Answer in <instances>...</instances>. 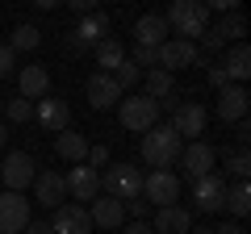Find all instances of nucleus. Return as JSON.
<instances>
[{"instance_id":"nucleus-37","label":"nucleus","mask_w":251,"mask_h":234,"mask_svg":"<svg viewBox=\"0 0 251 234\" xmlns=\"http://www.w3.org/2000/svg\"><path fill=\"white\" fill-rule=\"evenodd\" d=\"M126 205H130V213H134V222H147V217H151V205H147L143 197H138V201H126Z\"/></svg>"},{"instance_id":"nucleus-33","label":"nucleus","mask_w":251,"mask_h":234,"mask_svg":"<svg viewBox=\"0 0 251 234\" xmlns=\"http://www.w3.org/2000/svg\"><path fill=\"white\" fill-rule=\"evenodd\" d=\"M130 63L138 67V71H151V67H159V50H155V46H134V50H130Z\"/></svg>"},{"instance_id":"nucleus-41","label":"nucleus","mask_w":251,"mask_h":234,"mask_svg":"<svg viewBox=\"0 0 251 234\" xmlns=\"http://www.w3.org/2000/svg\"><path fill=\"white\" fill-rule=\"evenodd\" d=\"M9 146V121H0V151Z\"/></svg>"},{"instance_id":"nucleus-30","label":"nucleus","mask_w":251,"mask_h":234,"mask_svg":"<svg viewBox=\"0 0 251 234\" xmlns=\"http://www.w3.org/2000/svg\"><path fill=\"white\" fill-rule=\"evenodd\" d=\"M4 117H9L13 126H25V121H34V100H25V96L4 100Z\"/></svg>"},{"instance_id":"nucleus-6","label":"nucleus","mask_w":251,"mask_h":234,"mask_svg":"<svg viewBox=\"0 0 251 234\" xmlns=\"http://www.w3.org/2000/svg\"><path fill=\"white\" fill-rule=\"evenodd\" d=\"M34 176H38V159L29 151H9L4 155V163H0V184L9 192H25L34 184Z\"/></svg>"},{"instance_id":"nucleus-38","label":"nucleus","mask_w":251,"mask_h":234,"mask_svg":"<svg viewBox=\"0 0 251 234\" xmlns=\"http://www.w3.org/2000/svg\"><path fill=\"white\" fill-rule=\"evenodd\" d=\"M25 234H54V230H50V222H38V217H29Z\"/></svg>"},{"instance_id":"nucleus-9","label":"nucleus","mask_w":251,"mask_h":234,"mask_svg":"<svg viewBox=\"0 0 251 234\" xmlns=\"http://www.w3.org/2000/svg\"><path fill=\"white\" fill-rule=\"evenodd\" d=\"M176 163L184 167V180L193 184V180H201V176H209V171H214L218 151H214L209 142H201V138H197V142H188L184 151H180V159H176Z\"/></svg>"},{"instance_id":"nucleus-2","label":"nucleus","mask_w":251,"mask_h":234,"mask_svg":"<svg viewBox=\"0 0 251 234\" xmlns=\"http://www.w3.org/2000/svg\"><path fill=\"white\" fill-rule=\"evenodd\" d=\"M163 21H168V34H176L180 42H201V34L209 29V4H201V0H176L163 13Z\"/></svg>"},{"instance_id":"nucleus-28","label":"nucleus","mask_w":251,"mask_h":234,"mask_svg":"<svg viewBox=\"0 0 251 234\" xmlns=\"http://www.w3.org/2000/svg\"><path fill=\"white\" fill-rule=\"evenodd\" d=\"M209 34H218L222 42H243V34H247V25H243V13H226V17H218L214 25H209Z\"/></svg>"},{"instance_id":"nucleus-8","label":"nucleus","mask_w":251,"mask_h":234,"mask_svg":"<svg viewBox=\"0 0 251 234\" xmlns=\"http://www.w3.org/2000/svg\"><path fill=\"white\" fill-rule=\"evenodd\" d=\"M201 46L197 42H180V38H168V42L159 46V67L168 75H176V71H184V67H201Z\"/></svg>"},{"instance_id":"nucleus-3","label":"nucleus","mask_w":251,"mask_h":234,"mask_svg":"<svg viewBox=\"0 0 251 234\" xmlns=\"http://www.w3.org/2000/svg\"><path fill=\"white\" fill-rule=\"evenodd\" d=\"M159 109H172V121H168V126L176 130L180 138H193V142H197V134H205L209 109L201 105V100H180V96H168Z\"/></svg>"},{"instance_id":"nucleus-35","label":"nucleus","mask_w":251,"mask_h":234,"mask_svg":"<svg viewBox=\"0 0 251 234\" xmlns=\"http://www.w3.org/2000/svg\"><path fill=\"white\" fill-rule=\"evenodd\" d=\"M205 80H209V88H218V92L230 84V80H226V71H222V63H209L205 67Z\"/></svg>"},{"instance_id":"nucleus-17","label":"nucleus","mask_w":251,"mask_h":234,"mask_svg":"<svg viewBox=\"0 0 251 234\" xmlns=\"http://www.w3.org/2000/svg\"><path fill=\"white\" fill-rule=\"evenodd\" d=\"M247 88H239V84H226L222 92H218V117H222V126H234V121H243L247 117Z\"/></svg>"},{"instance_id":"nucleus-20","label":"nucleus","mask_w":251,"mask_h":234,"mask_svg":"<svg viewBox=\"0 0 251 234\" xmlns=\"http://www.w3.org/2000/svg\"><path fill=\"white\" fill-rule=\"evenodd\" d=\"M88 217H92V226H100V230H117V226L126 222V205L100 192V197H92V209H88Z\"/></svg>"},{"instance_id":"nucleus-5","label":"nucleus","mask_w":251,"mask_h":234,"mask_svg":"<svg viewBox=\"0 0 251 234\" xmlns=\"http://www.w3.org/2000/svg\"><path fill=\"white\" fill-rule=\"evenodd\" d=\"M117 121H122V130H130V134H147L151 126H159V105L147 100L143 92H134V96L117 100Z\"/></svg>"},{"instance_id":"nucleus-22","label":"nucleus","mask_w":251,"mask_h":234,"mask_svg":"<svg viewBox=\"0 0 251 234\" xmlns=\"http://www.w3.org/2000/svg\"><path fill=\"white\" fill-rule=\"evenodd\" d=\"M117 100H122V88L113 84V75L92 71V75H88V105H92V109H113Z\"/></svg>"},{"instance_id":"nucleus-34","label":"nucleus","mask_w":251,"mask_h":234,"mask_svg":"<svg viewBox=\"0 0 251 234\" xmlns=\"http://www.w3.org/2000/svg\"><path fill=\"white\" fill-rule=\"evenodd\" d=\"M13 71H17V54H13L9 46H0V80H9Z\"/></svg>"},{"instance_id":"nucleus-4","label":"nucleus","mask_w":251,"mask_h":234,"mask_svg":"<svg viewBox=\"0 0 251 234\" xmlns=\"http://www.w3.org/2000/svg\"><path fill=\"white\" fill-rule=\"evenodd\" d=\"M100 188H105V197L113 201H138L143 197V171L134 167V163H113V167H105V176H100Z\"/></svg>"},{"instance_id":"nucleus-31","label":"nucleus","mask_w":251,"mask_h":234,"mask_svg":"<svg viewBox=\"0 0 251 234\" xmlns=\"http://www.w3.org/2000/svg\"><path fill=\"white\" fill-rule=\"evenodd\" d=\"M222 176H230V180H247L251 176V155L247 151H230L226 155V171Z\"/></svg>"},{"instance_id":"nucleus-14","label":"nucleus","mask_w":251,"mask_h":234,"mask_svg":"<svg viewBox=\"0 0 251 234\" xmlns=\"http://www.w3.org/2000/svg\"><path fill=\"white\" fill-rule=\"evenodd\" d=\"M63 184H67V192L75 197V205H80V201L100 197V171H92L88 163H75V167L63 176Z\"/></svg>"},{"instance_id":"nucleus-40","label":"nucleus","mask_w":251,"mask_h":234,"mask_svg":"<svg viewBox=\"0 0 251 234\" xmlns=\"http://www.w3.org/2000/svg\"><path fill=\"white\" fill-rule=\"evenodd\" d=\"M214 234H243V226H239V222H226V226H218Z\"/></svg>"},{"instance_id":"nucleus-26","label":"nucleus","mask_w":251,"mask_h":234,"mask_svg":"<svg viewBox=\"0 0 251 234\" xmlns=\"http://www.w3.org/2000/svg\"><path fill=\"white\" fill-rule=\"evenodd\" d=\"M72 34H75V42H80V46H97L100 38H109V17H105V13L97 9L92 17H84L80 25L72 29Z\"/></svg>"},{"instance_id":"nucleus-16","label":"nucleus","mask_w":251,"mask_h":234,"mask_svg":"<svg viewBox=\"0 0 251 234\" xmlns=\"http://www.w3.org/2000/svg\"><path fill=\"white\" fill-rule=\"evenodd\" d=\"M151 226L155 234H188L193 230V213L184 205H168V209H151Z\"/></svg>"},{"instance_id":"nucleus-39","label":"nucleus","mask_w":251,"mask_h":234,"mask_svg":"<svg viewBox=\"0 0 251 234\" xmlns=\"http://www.w3.org/2000/svg\"><path fill=\"white\" fill-rule=\"evenodd\" d=\"M126 234H155V230L147 222H130V226H126Z\"/></svg>"},{"instance_id":"nucleus-27","label":"nucleus","mask_w":251,"mask_h":234,"mask_svg":"<svg viewBox=\"0 0 251 234\" xmlns=\"http://www.w3.org/2000/svg\"><path fill=\"white\" fill-rule=\"evenodd\" d=\"M222 209H230V217H234V222H239V217H247V209H251V188H247V180H234V184H226Z\"/></svg>"},{"instance_id":"nucleus-7","label":"nucleus","mask_w":251,"mask_h":234,"mask_svg":"<svg viewBox=\"0 0 251 234\" xmlns=\"http://www.w3.org/2000/svg\"><path fill=\"white\" fill-rule=\"evenodd\" d=\"M143 201L151 209L180 205V176L176 171H147L143 176Z\"/></svg>"},{"instance_id":"nucleus-23","label":"nucleus","mask_w":251,"mask_h":234,"mask_svg":"<svg viewBox=\"0 0 251 234\" xmlns=\"http://www.w3.org/2000/svg\"><path fill=\"white\" fill-rule=\"evenodd\" d=\"M143 96L155 100V105H163L168 96H176V75H168L163 67H151V71H143Z\"/></svg>"},{"instance_id":"nucleus-42","label":"nucleus","mask_w":251,"mask_h":234,"mask_svg":"<svg viewBox=\"0 0 251 234\" xmlns=\"http://www.w3.org/2000/svg\"><path fill=\"white\" fill-rule=\"evenodd\" d=\"M188 234H214V230H209V226H193Z\"/></svg>"},{"instance_id":"nucleus-1","label":"nucleus","mask_w":251,"mask_h":234,"mask_svg":"<svg viewBox=\"0 0 251 234\" xmlns=\"http://www.w3.org/2000/svg\"><path fill=\"white\" fill-rule=\"evenodd\" d=\"M180 151H184V138H180L168 121L151 126L143 134V142H138V155H143V163L151 171H172V163L180 159Z\"/></svg>"},{"instance_id":"nucleus-15","label":"nucleus","mask_w":251,"mask_h":234,"mask_svg":"<svg viewBox=\"0 0 251 234\" xmlns=\"http://www.w3.org/2000/svg\"><path fill=\"white\" fill-rule=\"evenodd\" d=\"M50 230L54 234H92V217H88V209L84 205H59L54 209V217H50Z\"/></svg>"},{"instance_id":"nucleus-10","label":"nucleus","mask_w":251,"mask_h":234,"mask_svg":"<svg viewBox=\"0 0 251 234\" xmlns=\"http://www.w3.org/2000/svg\"><path fill=\"white\" fill-rule=\"evenodd\" d=\"M29 201L25 192H0V234H25Z\"/></svg>"},{"instance_id":"nucleus-43","label":"nucleus","mask_w":251,"mask_h":234,"mask_svg":"<svg viewBox=\"0 0 251 234\" xmlns=\"http://www.w3.org/2000/svg\"><path fill=\"white\" fill-rule=\"evenodd\" d=\"M0 109H4V96H0Z\"/></svg>"},{"instance_id":"nucleus-29","label":"nucleus","mask_w":251,"mask_h":234,"mask_svg":"<svg viewBox=\"0 0 251 234\" xmlns=\"http://www.w3.org/2000/svg\"><path fill=\"white\" fill-rule=\"evenodd\" d=\"M38 42H42V29H38V25H17V29H13V38H9L4 46H9L13 54H21V50H34Z\"/></svg>"},{"instance_id":"nucleus-18","label":"nucleus","mask_w":251,"mask_h":234,"mask_svg":"<svg viewBox=\"0 0 251 234\" xmlns=\"http://www.w3.org/2000/svg\"><path fill=\"white\" fill-rule=\"evenodd\" d=\"M17 88H21V96L25 100H42V96H50V71H46L42 63H29V67H21L17 71Z\"/></svg>"},{"instance_id":"nucleus-36","label":"nucleus","mask_w":251,"mask_h":234,"mask_svg":"<svg viewBox=\"0 0 251 234\" xmlns=\"http://www.w3.org/2000/svg\"><path fill=\"white\" fill-rule=\"evenodd\" d=\"M84 163H88L92 171H97V167H109V146H88V159H84Z\"/></svg>"},{"instance_id":"nucleus-13","label":"nucleus","mask_w":251,"mask_h":234,"mask_svg":"<svg viewBox=\"0 0 251 234\" xmlns=\"http://www.w3.org/2000/svg\"><path fill=\"white\" fill-rule=\"evenodd\" d=\"M34 201L38 205H46V209H59V201L67 197V184H63V171L59 167H38V176H34Z\"/></svg>"},{"instance_id":"nucleus-24","label":"nucleus","mask_w":251,"mask_h":234,"mask_svg":"<svg viewBox=\"0 0 251 234\" xmlns=\"http://www.w3.org/2000/svg\"><path fill=\"white\" fill-rule=\"evenodd\" d=\"M54 155H59V159H67V163L75 167V163L88 159V138L75 134V130H63V134H54Z\"/></svg>"},{"instance_id":"nucleus-25","label":"nucleus","mask_w":251,"mask_h":234,"mask_svg":"<svg viewBox=\"0 0 251 234\" xmlns=\"http://www.w3.org/2000/svg\"><path fill=\"white\" fill-rule=\"evenodd\" d=\"M92 59H97V67H105V75H113L117 67L126 63V46L117 42V38H100V42L92 46Z\"/></svg>"},{"instance_id":"nucleus-19","label":"nucleus","mask_w":251,"mask_h":234,"mask_svg":"<svg viewBox=\"0 0 251 234\" xmlns=\"http://www.w3.org/2000/svg\"><path fill=\"white\" fill-rule=\"evenodd\" d=\"M168 42V21H163V13H143V17L134 21V46H159Z\"/></svg>"},{"instance_id":"nucleus-11","label":"nucleus","mask_w":251,"mask_h":234,"mask_svg":"<svg viewBox=\"0 0 251 234\" xmlns=\"http://www.w3.org/2000/svg\"><path fill=\"white\" fill-rule=\"evenodd\" d=\"M226 176L222 171H209V176H201V180H193V205L201 209V213H218L222 209V197H226Z\"/></svg>"},{"instance_id":"nucleus-12","label":"nucleus","mask_w":251,"mask_h":234,"mask_svg":"<svg viewBox=\"0 0 251 234\" xmlns=\"http://www.w3.org/2000/svg\"><path fill=\"white\" fill-rule=\"evenodd\" d=\"M34 121L46 130V134H63V130L72 126V109H67L63 96H42L34 105Z\"/></svg>"},{"instance_id":"nucleus-32","label":"nucleus","mask_w":251,"mask_h":234,"mask_svg":"<svg viewBox=\"0 0 251 234\" xmlns=\"http://www.w3.org/2000/svg\"><path fill=\"white\" fill-rule=\"evenodd\" d=\"M113 84H117L122 92H126V88H138V84H143V71H138V67L130 63V59H126V63L113 71Z\"/></svg>"},{"instance_id":"nucleus-21","label":"nucleus","mask_w":251,"mask_h":234,"mask_svg":"<svg viewBox=\"0 0 251 234\" xmlns=\"http://www.w3.org/2000/svg\"><path fill=\"white\" fill-rule=\"evenodd\" d=\"M222 71H226V80L239 84V88L251 80V50H247V42H234L230 50L222 54Z\"/></svg>"}]
</instances>
